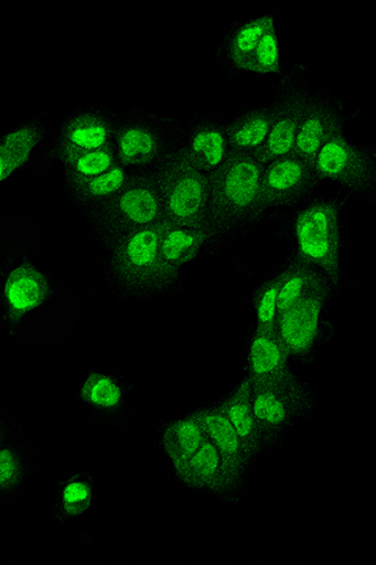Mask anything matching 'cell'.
Segmentation results:
<instances>
[{"instance_id": "3", "label": "cell", "mask_w": 376, "mask_h": 565, "mask_svg": "<svg viewBox=\"0 0 376 565\" xmlns=\"http://www.w3.org/2000/svg\"><path fill=\"white\" fill-rule=\"evenodd\" d=\"M293 233L299 260L334 282L341 273L342 247L341 221L335 204L330 200H318L302 209Z\"/></svg>"}, {"instance_id": "12", "label": "cell", "mask_w": 376, "mask_h": 565, "mask_svg": "<svg viewBox=\"0 0 376 565\" xmlns=\"http://www.w3.org/2000/svg\"><path fill=\"white\" fill-rule=\"evenodd\" d=\"M197 415L205 427L207 440L236 471L249 479L256 461L227 420L222 406L206 407Z\"/></svg>"}, {"instance_id": "28", "label": "cell", "mask_w": 376, "mask_h": 565, "mask_svg": "<svg viewBox=\"0 0 376 565\" xmlns=\"http://www.w3.org/2000/svg\"><path fill=\"white\" fill-rule=\"evenodd\" d=\"M95 491L89 481L73 478L61 490V507L69 516L85 514L94 501Z\"/></svg>"}, {"instance_id": "16", "label": "cell", "mask_w": 376, "mask_h": 565, "mask_svg": "<svg viewBox=\"0 0 376 565\" xmlns=\"http://www.w3.org/2000/svg\"><path fill=\"white\" fill-rule=\"evenodd\" d=\"M206 440L205 427L196 413L164 427L160 437V448L174 472L194 457Z\"/></svg>"}, {"instance_id": "18", "label": "cell", "mask_w": 376, "mask_h": 565, "mask_svg": "<svg viewBox=\"0 0 376 565\" xmlns=\"http://www.w3.org/2000/svg\"><path fill=\"white\" fill-rule=\"evenodd\" d=\"M180 152L194 166L213 177L230 154L226 131L217 126H204L192 132Z\"/></svg>"}, {"instance_id": "15", "label": "cell", "mask_w": 376, "mask_h": 565, "mask_svg": "<svg viewBox=\"0 0 376 565\" xmlns=\"http://www.w3.org/2000/svg\"><path fill=\"white\" fill-rule=\"evenodd\" d=\"M290 358L275 331L256 328L247 360L246 380L250 384H265L290 375Z\"/></svg>"}, {"instance_id": "31", "label": "cell", "mask_w": 376, "mask_h": 565, "mask_svg": "<svg viewBox=\"0 0 376 565\" xmlns=\"http://www.w3.org/2000/svg\"><path fill=\"white\" fill-rule=\"evenodd\" d=\"M128 182L127 171L121 166L104 172L94 179L86 181V193L92 198L103 199L114 196L121 191Z\"/></svg>"}, {"instance_id": "1", "label": "cell", "mask_w": 376, "mask_h": 565, "mask_svg": "<svg viewBox=\"0 0 376 565\" xmlns=\"http://www.w3.org/2000/svg\"><path fill=\"white\" fill-rule=\"evenodd\" d=\"M265 163L255 152H230L211 177V224L217 233L240 230L265 212Z\"/></svg>"}, {"instance_id": "17", "label": "cell", "mask_w": 376, "mask_h": 565, "mask_svg": "<svg viewBox=\"0 0 376 565\" xmlns=\"http://www.w3.org/2000/svg\"><path fill=\"white\" fill-rule=\"evenodd\" d=\"M219 406H222L227 420L230 422L246 449L249 450L254 460L258 462L262 454L268 451V449H266L253 413L249 381L244 379L241 384H238L233 394Z\"/></svg>"}, {"instance_id": "22", "label": "cell", "mask_w": 376, "mask_h": 565, "mask_svg": "<svg viewBox=\"0 0 376 565\" xmlns=\"http://www.w3.org/2000/svg\"><path fill=\"white\" fill-rule=\"evenodd\" d=\"M39 139L33 127L23 126L0 140V184L31 160Z\"/></svg>"}, {"instance_id": "30", "label": "cell", "mask_w": 376, "mask_h": 565, "mask_svg": "<svg viewBox=\"0 0 376 565\" xmlns=\"http://www.w3.org/2000/svg\"><path fill=\"white\" fill-rule=\"evenodd\" d=\"M72 163L76 174L85 181L104 174L116 166L114 153L107 149L76 153Z\"/></svg>"}, {"instance_id": "10", "label": "cell", "mask_w": 376, "mask_h": 565, "mask_svg": "<svg viewBox=\"0 0 376 565\" xmlns=\"http://www.w3.org/2000/svg\"><path fill=\"white\" fill-rule=\"evenodd\" d=\"M318 179L313 163L298 158L296 153L265 163L262 178L265 211L291 203L304 195Z\"/></svg>"}, {"instance_id": "5", "label": "cell", "mask_w": 376, "mask_h": 565, "mask_svg": "<svg viewBox=\"0 0 376 565\" xmlns=\"http://www.w3.org/2000/svg\"><path fill=\"white\" fill-rule=\"evenodd\" d=\"M162 225L132 231L118 249V275L132 294L150 296L164 291L160 271Z\"/></svg>"}, {"instance_id": "7", "label": "cell", "mask_w": 376, "mask_h": 565, "mask_svg": "<svg viewBox=\"0 0 376 565\" xmlns=\"http://www.w3.org/2000/svg\"><path fill=\"white\" fill-rule=\"evenodd\" d=\"M311 163L319 178L335 181L354 191H364L374 181L373 162L342 135L330 139Z\"/></svg>"}, {"instance_id": "29", "label": "cell", "mask_w": 376, "mask_h": 565, "mask_svg": "<svg viewBox=\"0 0 376 565\" xmlns=\"http://www.w3.org/2000/svg\"><path fill=\"white\" fill-rule=\"evenodd\" d=\"M256 328L275 331L278 319V285L271 279L261 288L255 305Z\"/></svg>"}, {"instance_id": "11", "label": "cell", "mask_w": 376, "mask_h": 565, "mask_svg": "<svg viewBox=\"0 0 376 565\" xmlns=\"http://www.w3.org/2000/svg\"><path fill=\"white\" fill-rule=\"evenodd\" d=\"M117 214L121 221L133 227L161 225L166 223L162 200L154 180H140L119 191Z\"/></svg>"}, {"instance_id": "19", "label": "cell", "mask_w": 376, "mask_h": 565, "mask_svg": "<svg viewBox=\"0 0 376 565\" xmlns=\"http://www.w3.org/2000/svg\"><path fill=\"white\" fill-rule=\"evenodd\" d=\"M275 279L278 285V316L319 289H332V282L299 259L289 264Z\"/></svg>"}, {"instance_id": "23", "label": "cell", "mask_w": 376, "mask_h": 565, "mask_svg": "<svg viewBox=\"0 0 376 565\" xmlns=\"http://www.w3.org/2000/svg\"><path fill=\"white\" fill-rule=\"evenodd\" d=\"M162 140L150 127H128L117 140L118 157L127 166H143L159 157Z\"/></svg>"}, {"instance_id": "27", "label": "cell", "mask_w": 376, "mask_h": 565, "mask_svg": "<svg viewBox=\"0 0 376 565\" xmlns=\"http://www.w3.org/2000/svg\"><path fill=\"white\" fill-rule=\"evenodd\" d=\"M280 68V44L275 25L262 35L256 45L249 60L246 61L243 71L253 72L255 75H272Z\"/></svg>"}, {"instance_id": "26", "label": "cell", "mask_w": 376, "mask_h": 565, "mask_svg": "<svg viewBox=\"0 0 376 565\" xmlns=\"http://www.w3.org/2000/svg\"><path fill=\"white\" fill-rule=\"evenodd\" d=\"M67 140L76 153L104 150L109 141V129L99 118L82 117L71 125Z\"/></svg>"}, {"instance_id": "13", "label": "cell", "mask_w": 376, "mask_h": 565, "mask_svg": "<svg viewBox=\"0 0 376 565\" xmlns=\"http://www.w3.org/2000/svg\"><path fill=\"white\" fill-rule=\"evenodd\" d=\"M337 135H342L341 121L332 107L323 103L304 104L293 153L311 163L320 149Z\"/></svg>"}, {"instance_id": "21", "label": "cell", "mask_w": 376, "mask_h": 565, "mask_svg": "<svg viewBox=\"0 0 376 565\" xmlns=\"http://www.w3.org/2000/svg\"><path fill=\"white\" fill-rule=\"evenodd\" d=\"M275 111H255L246 115L226 131L230 152L258 153L270 131Z\"/></svg>"}, {"instance_id": "24", "label": "cell", "mask_w": 376, "mask_h": 565, "mask_svg": "<svg viewBox=\"0 0 376 565\" xmlns=\"http://www.w3.org/2000/svg\"><path fill=\"white\" fill-rule=\"evenodd\" d=\"M85 403L100 413L111 414L121 408L125 392L118 381L106 373H90L80 387Z\"/></svg>"}, {"instance_id": "2", "label": "cell", "mask_w": 376, "mask_h": 565, "mask_svg": "<svg viewBox=\"0 0 376 565\" xmlns=\"http://www.w3.org/2000/svg\"><path fill=\"white\" fill-rule=\"evenodd\" d=\"M158 185L166 223L211 224V177L178 151L161 162Z\"/></svg>"}, {"instance_id": "4", "label": "cell", "mask_w": 376, "mask_h": 565, "mask_svg": "<svg viewBox=\"0 0 376 565\" xmlns=\"http://www.w3.org/2000/svg\"><path fill=\"white\" fill-rule=\"evenodd\" d=\"M250 384V382H249ZM251 407L266 449L279 444L305 414L308 396L300 382L287 377L250 384Z\"/></svg>"}, {"instance_id": "6", "label": "cell", "mask_w": 376, "mask_h": 565, "mask_svg": "<svg viewBox=\"0 0 376 565\" xmlns=\"http://www.w3.org/2000/svg\"><path fill=\"white\" fill-rule=\"evenodd\" d=\"M173 473L183 487L222 501L240 498L247 482V478L236 471L208 440Z\"/></svg>"}, {"instance_id": "32", "label": "cell", "mask_w": 376, "mask_h": 565, "mask_svg": "<svg viewBox=\"0 0 376 565\" xmlns=\"http://www.w3.org/2000/svg\"><path fill=\"white\" fill-rule=\"evenodd\" d=\"M21 473V461L11 449H0V489L11 488Z\"/></svg>"}, {"instance_id": "8", "label": "cell", "mask_w": 376, "mask_h": 565, "mask_svg": "<svg viewBox=\"0 0 376 565\" xmlns=\"http://www.w3.org/2000/svg\"><path fill=\"white\" fill-rule=\"evenodd\" d=\"M217 233L213 225H176L164 223L160 236V271L164 291L180 273L203 252Z\"/></svg>"}, {"instance_id": "14", "label": "cell", "mask_w": 376, "mask_h": 565, "mask_svg": "<svg viewBox=\"0 0 376 565\" xmlns=\"http://www.w3.org/2000/svg\"><path fill=\"white\" fill-rule=\"evenodd\" d=\"M49 294L47 279L33 266L14 268L4 281V303L8 312L14 317H24L40 309Z\"/></svg>"}, {"instance_id": "25", "label": "cell", "mask_w": 376, "mask_h": 565, "mask_svg": "<svg viewBox=\"0 0 376 565\" xmlns=\"http://www.w3.org/2000/svg\"><path fill=\"white\" fill-rule=\"evenodd\" d=\"M275 25L273 20L269 15L255 18L246 22L240 30L233 36L230 49L232 62L237 68H243L246 61L250 58L256 45L259 44L262 35Z\"/></svg>"}, {"instance_id": "9", "label": "cell", "mask_w": 376, "mask_h": 565, "mask_svg": "<svg viewBox=\"0 0 376 565\" xmlns=\"http://www.w3.org/2000/svg\"><path fill=\"white\" fill-rule=\"evenodd\" d=\"M329 291L330 288L319 289L278 316L275 333L290 360L313 349Z\"/></svg>"}, {"instance_id": "20", "label": "cell", "mask_w": 376, "mask_h": 565, "mask_svg": "<svg viewBox=\"0 0 376 565\" xmlns=\"http://www.w3.org/2000/svg\"><path fill=\"white\" fill-rule=\"evenodd\" d=\"M302 108L304 104L290 102L273 113L268 139L258 152L264 163L287 158L293 153Z\"/></svg>"}]
</instances>
